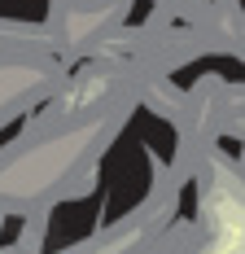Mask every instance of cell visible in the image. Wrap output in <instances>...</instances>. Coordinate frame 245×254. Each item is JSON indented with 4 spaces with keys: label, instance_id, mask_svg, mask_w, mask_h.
Masks as SVG:
<instances>
[{
    "label": "cell",
    "instance_id": "1",
    "mask_svg": "<svg viewBox=\"0 0 245 254\" xmlns=\"http://www.w3.org/2000/svg\"><path fill=\"white\" fill-rule=\"evenodd\" d=\"M219 215H223V228L232 232V237H245V197L241 193H237V210H219ZM206 254H232V241L228 237H215Z\"/></svg>",
    "mask_w": 245,
    "mask_h": 254
}]
</instances>
